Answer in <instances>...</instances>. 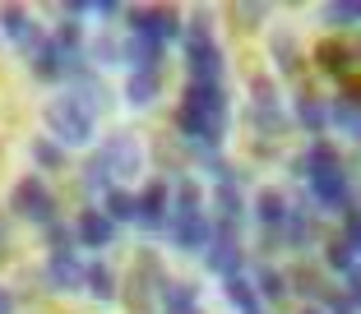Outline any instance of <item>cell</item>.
I'll return each mask as SVG.
<instances>
[{"instance_id":"7bdbcfd3","label":"cell","mask_w":361,"mask_h":314,"mask_svg":"<svg viewBox=\"0 0 361 314\" xmlns=\"http://www.w3.org/2000/svg\"><path fill=\"white\" fill-rule=\"evenodd\" d=\"M190 314H200V305H195V310H190Z\"/></svg>"},{"instance_id":"74e56055","label":"cell","mask_w":361,"mask_h":314,"mask_svg":"<svg viewBox=\"0 0 361 314\" xmlns=\"http://www.w3.org/2000/svg\"><path fill=\"white\" fill-rule=\"evenodd\" d=\"M259 19H264V5H236V23H241V28H245V32L255 28V23H259Z\"/></svg>"},{"instance_id":"603a6c76","label":"cell","mask_w":361,"mask_h":314,"mask_svg":"<svg viewBox=\"0 0 361 314\" xmlns=\"http://www.w3.org/2000/svg\"><path fill=\"white\" fill-rule=\"evenodd\" d=\"M223 296L227 301L236 305V310H259V296H255V287H250V277H241V272H236V277H223Z\"/></svg>"},{"instance_id":"7c38bea8","label":"cell","mask_w":361,"mask_h":314,"mask_svg":"<svg viewBox=\"0 0 361 314\" xmlns=\"http://www.w3.org/2000/svg\"><path fill=\"white\" fill-rule=\"evenodd\" d=\"M75 236H79V245H88V250H106V245L116 241V222H106L102 213H79V222H75Z\"/></svg>"},{"instance_id":"ba28073f","label":"cell","mask_w":361,"mask_h":314,"mask_svg":"<svg viewBox=\"0 0 361 314\" xmlns=\"http://www.w3.org/2000/svg\"><path fill=\"white\" fill-rule=\"evenodd\" d=\"M204 263H209L218 277H236V272H241L245 254H241V245H236V236L227 227H213V241L204 245Z\"/></svg>"},{"instance_id":"e0dca14e","label":"cell","mask_w":361,"mask_h":314,"mask_svg":"<svg viewBox=\"0 0 361 314\" xmlns=\"http://www.w3.org/2000/svg\"><path fill=\"white\" fill-rule=\"evenodd\" d=\"M283 218H287V199L278 194V189H264V194L255 199V222H259L264 231H274V236H278Z\"/></svg>"},{"instance_id":"f1b7e54d","label":"cell","mask_w":361,"mask_h":314,"mask_svg":"<svg viewBox=\"0 0 361 314\" xmlns=\"http://www.w3.org/2000/svg\"><path fill=\"white\" fill-rule=\"evenodd\" d=\"M250 125H255L259 134L274 139V134H283V130H287V115L278 111V106H250Z\"/></svg>"},{"instance_id":"484cf974","label":"cell","mask_w":361,"mask_h":314,"mask_svg":"<svg viewBox=\"0 0 361 314\" xmlns=\"http://www.w3.org/2000/svg\"><path fill=\"white\" fill-rule=\"evenodd\" d=\"M269 46H274V61L283 74H297L301 70V56H297V42H292V32H274L269 37Z\"/></svg>"},{"instance_id":"9a60e30c","label":"cell","mask_w":361,"mask_h":314,"mask_svg":"<svg viewBox=\"0 0 361 314\" xmlns=\"http://www.w3.org/2000/svg\"><path fill=\"white\" fill-rule=\"evenodd\" d=\"M329 167H338V148H334V144H310L306 153L292 162V171H297L301 180H310L315 171H329Z\"/></svg>"},{"instance_id":"8992f818","label":"cell","mask_w":361,"mask_h":314,"mask_svg":"<svg viewBox=\"0 0 361 314\" xmlns=\"http://www.w3.org/2000/svg\"><path fill=\"white\" fill-rule=\"evenodd\" d=\"M167 218H171V185L149 180L144 194H135V222L144 231H167Z\"/></svg>"},{"instance_id":"7402d4cb","label":"cell","mask_w":361,"mask_h":314,"mask_svg":"<svg viewBox=\"0 0 361 314\" xmlns=\"http://www.w3.org/2000/svg\"><path fill=\"white\" fill-rule=\"evenodd\" d=\"M297 125H306L310 134L329 125V102H319V97H297Z\"/></svg>"},{"instance_id":"ffe728a7","label":"cell","mask_w":361,"mask_h":314,"mask_svg":"<svg viewBox=\"0 0 361 314\" xmlns=\"http://www.w3.org/2000/svg\"><path fill=\"white\" fill-rule=\"evenodd\" d=\"M149 37H153V42H171V37H180V14L171 10V5L149 10Z\"/></svg>"},{"instance_id":"3957f363","label":"cell","mask_w":361,"mask_h":314,"mask_svg":"<svg viewBox=\"0 0 361 314\" xmlns=\"http://www.w3.org/2000/svg\"><path fill=\"white\" fill-rule=\"evenodd\" d=\"M97 157L106 162L111 180H135V176H144V144H139L135 134H111L102 148H97Z\"/></svg>"},{"instance_id":"7a4b0ae2","label":"cell","mask_w":361,"mask_h":314,"mask_svg":"<svg viewBox=\"0 0 361 314\" xmlns=\"http://www.w3.org/2000/svg\"><path fill=\"white\" fill-rule=\"evenodd\" d=\"M47 130L56 134V144H93L97 134V115L88 106H79L75 97L65 93L47 106Z\"/></svg>"},{"instance_id":"83f0119b","label":"cell","mask_w":361,"mask_h":314,"mask_svg":"<svg viewBox=\"0 0 361 314\" xmlns=\"http://www.w3.org/2000/svg\"><path fill=\"white\" fill-rule=\"evenodd\" d=\"M315 56H319V65H324L329 74H348L352 70V51H348V46H338L334 37H329V42H319Z\"/></svg>"},{"instance_id":"5bb4252c","label":"cell","mask_w":361,"mask_h":314,"mask_svg":"<svg viewBox=\"0 0 361 314\" xmlns=\"http://www.w3.org/2000/svg\"><path fill=\"white\" fill-rule=\"evenodd\" d=\"M213 203H218V218H223L227 231L241 222V185H236V171L218 180V189H213Z\"/></svg>"},{"instance_id":"d6986e66","label":"cell","mask_w":361,"mask_h":314,"mask_svg":"<svg viewBox=\"0 0 361 314\" xmlns=\"http://www.w3.org/2000/svg\"><path fill=\"white\" fill-rule=\"evenodd\" d=\"M0 32L10 37V42H28V32H32V14L23 10V5H0Z\"/></svg>"},{"instance_id":"52a82bcc","label":"cell","mask_w":361,"mask_h":314,"mask_svg":"<svg viewBox=\"0 0 361 314\" xmlns=\"http://www.w3.org/2000/svg\"><path fill=\"white\" fill-rule=\"evenodd\" d=\"M167 236L180 254H204V245L213 241V222L204 213H190V218H167Z\"/></svg>"},{"instance_id":"ee69618b","label":"cell","mask_w":361,"mask_h":314,"mask_svg":"<svg viewBox=\"0 0 361 314\" xmlns=\"http://www.w3.org/2000/svg\"><path fill=\"white\" fill-rule=\"evenodd\" d=\"M245 314H259V310H245Z\"/></svg>"},{"instance_id":"2e32d148","label":"cell","mask_w":361,"mask_h":314,"mask_svg":"<svg viewBox=\"0 0 361 314\" xmlns=\"http://www.w3.org/2000/svg\"><path fill=\"white\" fill-rule=\"evenodd\" d=\"M158 93H162L158 74H130V79H126V102L135 106V111L153 106V102H158Z\"/></svg>"},{"instance_id":"8d00e7d4","label":"cell","mask_w":361,"mask_h":314,"mask_svg":"<svg viewBox=\"0 0 361 314\" xmlns=\"http://www.w3.org/2000/svg\"><path fill=\"white\" fill-rule=\"evenodd\" d=\"M250 93H255V106H278V88L269 84V79H255Z\"/></svg>"},{"instance_id":"4fadbf2b","label":"cell","mask_w":361,"mask_h":314,"mask_svg":"<svg viewBox=\"0 0 361 314\" xmlns=\"http://www.w3.org/2000/svg\"><path fill=\"white\" fill-rule=\"evenodd\" d=\"M278 236H283L292 250H306V245L315 241V218H310V208H292V203H287V218H283V227H278Z\"/></svg>"},{"instance_id":"f546056e","label":"cell","mask_w":361,"mask_h":314,"mask_svg":"<svg viewBox=\"0 0 361 314\" xmlns=\"http://www.w3.org/2000/svg\"><path fill=\"white\" fill-rule=\"evenodd\" d=\"M324 263H329L334 272H357V245H348V241H329V254H324Z\"/></svg>"},{"instance_id":"9c48e42d","label":"cell","mask_w":361,"mask_h":314,"mask_svg":"<svg viewBox=\"0 0 361 314\" xmlns=\"http://www.w3.org/2000/svg\"><path fill=\"white\" fill-rule=\"evenodd\" d=\"M310 194H315V203H324V208H352V180L343 167H329V171H315V176L306 180Z\"/></svg>"},{"instance_id":"e575fe53","label":"cell","mask_w":361,"mask_h":314,"mask_svg":"<svg viewBox=\"0 0 361 314\" xmlns=\"http://www.w3.org/2000/svg\"><path fill=\"white\" fill-rule=\"evenodd\" d=\"M79 32H84V28H79V23H70V19H65L61 28H56L51 46H56V51H79Z\"/></svg>"},{"instance_id":"30bf717a","label":"cell","mask_w":361,"mask_h":314,"mask_svg":"<svg viewBox=\"0 0 361 314\" xmlns=\"http://www.w3.org/2000/svg\"><path fill=\"white\" fill-rule=\"evenodd\" d=\"M84 268L88 263L79 259V254H51L47 268H42V277L56 287V291H79V287H84Z\"/></svg>"},{"instance_id":"cb8c5ba5","label":"cell","mask_w":361,"mask_h":314,"mask_svg":"<svg viewBox=\"0 0 361 314\" xmlns=\"http://www.w3.org/2000/svg\"><path fill=\"white\" fill-rule=\"evenodd\" d=\"M102 218L106 222H135V194H130V189H121V185H111V189H106Z\"/></svg>"},{"instance_id":"1f68e13d","label":"cell","mask_w":361,"mask_h":314,"mask_svg":"<svg viewBox=\"0 0 361 314\" xmlns=\"http://www.w3.org/2000/svg\"><path fill=\"white\" fill-rule=\"evenodd\" d=\"M84 189H93V194H106L111 189V171H106V162L102 157H88V167H84Z\"/></svg>"},{"instance_id":"6da1fadb","label":"cell","mask_w":361,"mask_h":314,"mask_svg":"<svg viewBox=\"0 0 361 314\" xmlns=\"http://www.w3.org/2000/svg\"><path fill=\"white\" fill-rule=\"evenodd\" d=\"M176 130L190 139L200 153H213L227 134V93L223 88H200L190 84L185 97H180V111H176Z\"/></svg>"},{"instance_id":"5b68a950","label":"cell","mask_w":361,"mask_h":314,"mask_svg":"<svg viewBox=\"0 0 361 314\" xmlns=\"http://www.w3.org/2000/svg\"><path fill=\"white\" fill-rule=\"evenodd\" d=\"M223 51L218 42H185V70H190V84L200 88H223Z\"/></svg>"},{"instance_id":"4316f807","label":"cell","mask_w":361,"mask_h":314,"mask_svg":"<svg viewBox=\"0 0 361 314\" xmlns=\"http://www.w3.org/2000/svg\"><path fill=\"white\" fill-rule=\"evenodd\" d=\"M250 287H255V296H259V301H269V305L287 296V277H283L278 268H259V277H255Z\"/></svg>"},{"instance_id":"f35d334b","label":"cell","mask_w":361,"mask_h":314,"mask_svg":"<svg viewBox=\"0 0 361 314\" xmlns=\"http://www.w3.org/2000/svg\"><path fill=\"white\" fill-rule=\"evenodd\" d=\"M357 236H361V222H357V208H348V213H343V241H348V245H357Z\"/></svg>"},{"instance_id":"8fae6325","label":"cell","mask_w":361,"mask_h":314,"mask_svg":"<svg viewBox=\"0 0 361 314\" xmlns=\"http://www.w3.org/2000/svg\"><path fill=\"white\" fill-rule=\"evenodd\" d=\"M121 61L130 65V74H158L162 70V42L135 37V32H130V42L121 46Z\"/></svg>"},{"instance_id":"d590c367","label":"cell","mask_w":361,"mask_h":314,"mask_svg":"<svg viewBox=\"0 0 361 314\" xmlns=\"http://www.w3.org/2000/svg\"><path fill=\"white\" fill-rule=\"evenodd\" d=\"M88 56H93L97 65H116V61H121V46L111 42V37H97V42L88 46Z\"/></svg>"},{"instance_id":"44dd1931","label":"cell","mask_w":361,"mask_h":314,"mask_svg":"<svg viewBox=\"0 0 361 314\" xmlns=\"http://www.w3.org/2000/svg\"><path fill=\"white\" fill-rule=\"evenodd\" d=\"M84 287L97 296V301H116V272L106 263H88L84 268Z\"/></svg>"},{"instance_id":"b9f144b4","label":"cell","mask_w":361,"mask_h":314,"mask_svg":"<svg viewBox=\"0 0 361 314\" xmlns=\"http://www.w3.org/2000/svg\"><path fill=\"white\" fill-rule=\"evenodd\" d=\"M301 314H324V310H319V305H306V310H301Z\"/></svg>"},{"instance_id":"d4e9b609","label":"cell","mask_w":361,"mask_h":314,"mask_svg":"<svg viewBox=\"0 0 361 314\" xmlns=\"http://www.w3.org/2000/svg\"><path fill=\"white\" fill-rule=\"evenodd\" d=\"M162 310L167 314H190L195 310V287L190 282H167L162 287Z\"/></svg>"},{"instance_id":"60d3db41","label":"cell","mask_w":361,"mask_h":314,"mask_svg":"<svg viewBox=\"0 0 361 314\" xmlns=\"http://www.w3.org/2000/svg\"><path fill=\"white\" fill-rule=\"evenodd\" d=\"M0 314H14V296L5 291V287H0Z\"/></svg>"},{"instance_id":"d6a6232c","label":"cell","mask_w":361,"mask_h":314,"mask_svg":"<svg viewBox=\"0 0 361 314\" xmlns=\"http://www.w3.org/2000/svg\"><path fill=\"white\" fill-rule=\"evenodd\" d=\"M357 0H338V5H324V10H319V19H324V23H329V28H338V23H343V28H352V23H357Z\"/></svg>"},{"instance_id":"836d02e7","label":"cell","mask_w":361,"mask_h":314,"mask_svg":"<svg viewBox=\"0 0 361 314\" xmlns=\"http://www.w3.org/2000/svg\"><path fill=\"white\" fill-rule=\"evenodd\" d=\"M47 241H51V254H75L79 236H75V227H61V222H51V227H47Z\"/></svg>"},{"instance_id":"ab89813d","label":"cell","mask_w":361,"mask_h":314,"mask_svg":"<svg viewBox=\"0 0 361 314\" xmlns=\"http://www.w3.org/2000/svg\"><path fill=\"white\" fill-rule=\"evenodd\" d=\"M297 287H301V296H310V301H315V296H324V291H319V282L310 277V272H297Z\"/></svg>"},{"instance_id":"ac0fdd59","label":"cell","mask_w":361,"mask_h":314,"mask_svg":"<svg viewBox=\"0 0 361 314\" xmlns=\"http://www.w3.org/2000/svg\"><path fill=\"white\" fill-rule=\"evenodd\" d=\"M329 125H338L348 139H357L361 134V106H357V97H338V102H329Z\"/></svg>"},{"instance_id":"4dcf8cb0","label":"cell","mask_w":361,"mask_h":314,"mask_svg":"<svg viewBox=\"0 0 361 314\" xmlns=\"http://www.w3.org/2000/svg\"><path fill=\"white\" fill-rule=\"evenodd\" d=\"M32 162H37L42 171H61L65 167V148L51 144V139H37V144H32Z\"/></svg>"},{"instance_id":"277c9868","label":"cell","mask_w":361,"mask_h":314,"mask_svg":"<svg viewBox=\"0 0 361 314\" xmlns=\"http://www.w3.org/2000/svg\"><path fill=\"white\" fill-rule=\"evenodd\" d=\"M10 208L19 213V218L37 222V227H51V222H56V199H51V189H47L37 176H28V180H19V185H14Z\"/></svg>"}]
</instances>
